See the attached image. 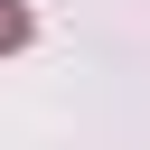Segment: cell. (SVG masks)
Listing matches in <instances>:
<instances>
[{
  "instance_id": "1",
  "label": "cell",
  "mask_w": 150,
  "mask_h": 150,
  "mask_svg": "<svg viewBox=\"0 0 150 150\" xmlns=\"http://www.w3.org/2000/svg\"><path fill=\"white\" fill-rule=\"evenodd\" d=\"M28 38H38V19H28V0H0V56H9V47H28Z\"/></svg>"
}]
</instances>
